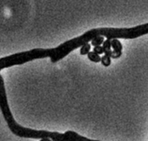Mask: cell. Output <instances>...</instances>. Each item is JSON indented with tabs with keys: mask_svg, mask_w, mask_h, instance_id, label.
Here are the masks:
<instances>
[{
	"mask_svg": "<svg viewBox=\"0 0 148 141\" xmlns=\"http://www.w3.org/2000/svg\"><path fill=\"white\" fill-rule=\"evenodd\" d=\"M2 114L10 132L18 137L39 139L50 138L52 141H100L83 137L73 131H67L65 133H59L57 132L38 131L23 127L15 121L10 110V107L7 106L2 109Z\"/></svg>",
	"mask_w": 148,
	"mask_h": 141,
	"instance_id": "cell-1",
	"label": "cell"
},
{
	"mask_svg": "<svg viewBox=\"0 0 148 141\" xmlns=\"http://www.w3.org/2000/svg\"><path fill=\"white\" fill-rule=\"evenodd\" d=\"M101 63H102V65L105 67L110 66V65L112 64V58L106 55H105L101 58Z\"/></svg>",
	"mask_w": 148,
	"mask_h": 141,
	"instance_id": "cell-8",
	"label": "cell"
},
{
	"mask_svg": "<svg viewBox=\"0 0 148 141\" xmlns=\"http://www.w3.org/2000/svg\"><path fill=\"white\" fill-rule=\"evenodd\" d=\"M39 141H52V140L50 139V138H42V139H40Z\"/></svg>",
	"mask_w": 148,
	"mask_h": 141,
	"instance_id": "cell-10",
	"label": "cell"
},
{
	"mask_svg": "<svg viewBox=\"0 0 148 141\" xmlns=\"http://www.w3.org/2000/svg\"><path fill=\"white\" fill-rule=\"evenodd\" d=\"M87 57H88V59H90L93 63L101 62V57H100V55H98V53L94 52L93 50H92V52H90L87 54Z\"/></svg>",
	"mask_w": 148,
	"mask_h": 141,
	"instance_id": "cell-5",
	"label": "cell"
},
{
	"mask_svg": "<svg viewBox=\"0 0 148 141\" xmlns=\"http://www.w3.org/2000/svg\"><path fill=\"white\" fill-rule=\"evenodd\" d=\"M104 38H105L104 37H97L93 38V39L92 40V45L95 47V46L103 45V43L105 42Z\"/></svg>",
	"mask_w": 148,
	"mask_h": 141,
	"instance_id": "cell-6",
	"label": "cell"
},
{
	"mask_svg": "<svg viewBox=\"0 0 148 141\" xmlns=\"http://www.w3.org/2000/svg\"><path fill=\"white\" fill-rule=\"evenodd\" d=\"M27 62H30L27 52L11 54L0 58V71L13 66L23 65V64H26Z\"/></svg>",
	"mask_w": 148,
	"mask_h": 141,
	"instance_id": "cell-2",
	"label": "cell"
},
{
	"mask_svg": "<svg viewBox=\"0 0 148 141\" xmlns=\"http://www.w3.org/2000/svg\"><path fill=\"white\" fill-rule=\"evenodd\" d=\"M91 45L90 44H85L80 49V55H87L91 52Z\"/></svg>",
	"mask_w": 148,
	"mask_h": 141,
	"instance_id": "cell-7",
	"label": "cell"
},
{
	"mask_svg": "<svg viewBox=\"0 0 148 141\" xmlns=\"http://www.w3.org/2000/svg\"><path fill=\"white\" fill-rule=\"evenodd\" d=\"M112 48L113 49L112 58L114 59L120 58L122 55V49H123L121 42L119 39H117V38H113V39H112Z\"/></svg>",
	"mask_w": 148,
	"mask_h": 141,
	"instance_id": "cell-3",
	"label": "cell"
},
{
	"mask_svg": "<svg viewBox=\"0 0 148 141\" xmlns=\"http://www.w3.org/2000/svg\"><path fill=\"white\" fill-rule=\"evenodd\" d=\"M93 52H96V53H98V55H101V54L105 53V52H104V48H103V46H101V45L95 46V47L93 48Z\"/></svg>",
	"mask_w": 148,
	"mask_h": 141,
	"instance_id": "cell-9",
	"label": "cell"
},
{
	"mask_svg": "<svg viewBox=\"0 0 148 141\" xmlns=\"http://www.w3.org/2000/svg\"><path fill=\"white\" fill-rule=\"evenodd\" d=\"M103 48H104L105 55H106L112 58V56L113 53V50H112V39L106 38L105 41L103 43Z\"/></svg>",
	"mask_w": 148,
	"mask_h": 141,
	"instance_id": "cell-4",
	"label": "cell"
}]
</instances>
